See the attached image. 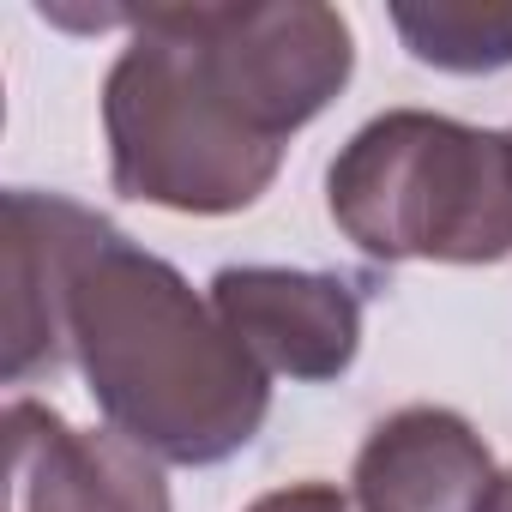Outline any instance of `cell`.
Instances as JSON below:
<instances>
[{"label": "cell", "mask_w": 512, "mask_h": 512, "mask_svg": "<svg viewBox=\"0 0 512 512\" xmlns=\"http://www.w3.org/2000/svg\"><path fill=\"white\" fill-rule=\"evenodd\" d=\"M79 362L109 428L163 464H223L272 410L266 368L187 278L61 193H7V386Z\"/></svg>", "instance_id": "6da1fadb"}, {"label": "cell", "mask_w": 512, "mask_h": 512, "mask_svg": "<svg viewBox=\"0 0 512 512\" xmlns=\"http://www.w3.org/2000/svg\"><path fill=\"white\" fill-rule=\"evenodd\" d=\"M103 85L109 181L127 199L223 217L247 211L356 67L344 13L284 7H151Z\"/></svg>", "instance_id": "7a4b0ae2"}, {"label": "cell", "mask_w": 512, "mask_h": 512, "mask_svg": "<svg viewBox=\"0 0 512 512\" xmlns=\"http://www.w3.org/2000/svg\"><path fill=\"white\" fill-rule=\"evenodd\" d=\"M326 199L374 260L494 266L512 253V133L428 109L374 115L332 157Z\"/></svg>", "instance_id": "3957f363"}, {"label": "cell", "mask_w": 512, "mask_h": 512, "mask_svg": "<svg viewBox=\"0 0 512 512\" xmlns=\"http://www.w3.org/2000/svg\"><path fill=\"white\" fill-rule=\"evenodd\" d=\"M211 308L266 374L338 380L362 350V290L338 272L223 266L211 278Z\"/></svg>", "instance_id": "277c9868"}, {"label": "cell", "mask_w": 512, "mask_h": 512, "mask_svg": "<svg viewBox=\"0 0 512 512\" xmlns=\"http://www.w3.org/2000/svg\"><path fill=\"white\" fill-rule=\"evenodd\" d=\"M13 512H169L163 470L115 428H73L55 404H7Z\"/></svg>", "instance_id": "5b68a950"}, {"label": "cell", "mask_w": 512, "mask_h": 512, "mask_svg": "<svg viewBox=\"0 0 512 512\" xmlns=\"http://www.w3.org/2000/svg\"><path fill=\"white\" fill-rule=\"evenodd\" d=\"M494 482V458L458 410L410 404L362 440L350 500L356 512H482Z\"/></svg>", "instance_id": "8992f818"}, {"label": "cell", "mask_w": 512, "mask_h": 512, "mask_svg": "<svg viewBox=\"0 0 512 512\" xmlns=\"http://www.w3.org/2000/svg\"><path fill=\"white\" fill-rule=\"evenodd\" d=\"M404 49L422 67L446 73H494L512 67V7H476V0H434V7H392Z\"/></svg>", "instance_id": "52a82bcc"}, {"label": "cell", "mask_w": 512, "mask_h": 512, "mask_svg": "<svg viewBox=\"0 0 512 512\" xmlns=\"http://www.w3.org/2000/svg\"><path fill=\"white\" fill-rule=\"evenodd\" d=\"M247 512H356V500L332 482H290V488L260 494Z\"/></svg>", "instance_id": "ba28073f"}, {"label": "cell", "mask_w": 512, "mask_h": 512, "mask_svg": "<svg viewBox=\"0 0 512 512\" xmlns=\"http://www.w3.org/2000/svg\"><path fill=\"white\" fill-rule=\"evenodd\" d=\"M482 512H512V470L494 482V494H488V506H482Z\"/></svg>", "instance_id": "9c48e42d"}]
</instances>
